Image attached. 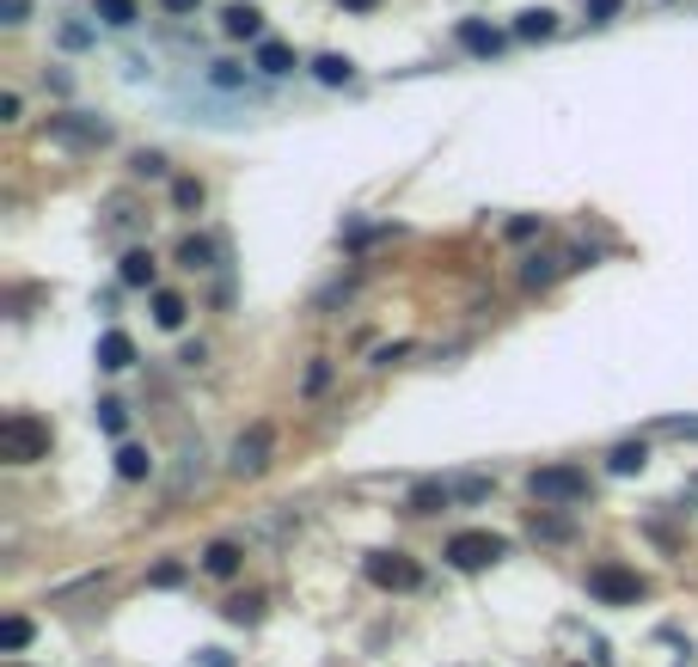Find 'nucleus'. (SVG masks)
<instances>
[{"instance_id":"nucleus-1","label":"nucleus","mask_w":698,"mask_h":667,"mask_svg":"<svg viewBox=\"0 0 698 667\" xmlns=\"http://www.w3.org/2000/svg\"><path fill=\"white\" fill-rule=\"evenodd\" d=\"M0 459H7V466H38V459H50V423L31 417V410H13V417L0 423Z\"/></svg>"},{"instance_id":"nucleus-2","label":"nucleus","mask_w":698,"mask_h":667,"mask_svg":"<svg viewBox=\"0 0 698 667\" xmlns=\"http://www.w3.org/2000/svg\"><path fill=\"white\" fill-rule=\"evenodd\" d=\"M588 594L594 601H606V606H632V601H644V576L625 570V563H594L588 570Z\"/></svg>"},{"instance_id":"nucleus-3","label":"nucleus","mask_w":698,"mask_h":667,"mask_svg":"<svg viewBox=\"0 0 698 667\" xmlns=\"http://www.w3.org/2000/svg\"><path fill=\"white\" fill-rule=\"evenodd\" d=\"M533 497L570 509V502L588 497V471H582V466H540V471H533Z\"/></svg>"},{"instance_id":"nucleus-4","label":"nucleus","mask_w":698,"mask_h":667,"mask_svg":"<svg viewBox=\"0 0 698 667\" xmlns=\"http://www.w3.org/2000/svg\"><path fill=\"white\" fill-rule=\"evenodd\" d=\"M362 570H368L374 588H393V594H405V588H417V582H423L417 557H405V551H368Z\"/></svg>"},{"instance_id":"nucleus-5","label":"nucleus","mask_w":698,"mask_h":667,"mask_svg":"<svg viewBox=\"0 0 698 667\" xmlns=\"http://www.w3.org/2000/svg\"><path fill=\"white\" fill-rule=\"evenodd\" d=\"M502 551H509V545H502L497 533H478V527H466V533L448 539V563H454V570H490Z\"/></svg>"},{"instance_id":"nucleus-6","label":"nucleus","mask_w":698,"mask_h":667,"mask_svg":"<svg viewBox=\"0 0 698 667\" xmlns=\"http://www.w3.org/2000/svg\"><path fill=\"white\" fill-rule=\"evenodd\" d=\"M270 447H277L270 423H251V429L233 441V471H239V478H258V471L270 466Z\"/></svg>"},{"instance_id":"nucleus-7","label":"nucleus","mask_w":698,"mask_h":667,"mask_svg":"<svg viewBox=\"0 0 698 667\" xmlns=\"http://www.w3.org/2000/svg\"><path fill=\"white\" fill-rule=\"evenodd\" d=\"M50 135L55 142H67V147H105L111 142V123H98V117H50Z\"/></svg>"},{"instance_id":"nucleus-8","label":"nucleus","mask_w":698,"mask_h":667,"mask_svg":"<svg viewBox=\"0 0 698 667\" xmlns=\"http://www.w3.org/2000/svg\"><path fill=\"white\" fill-rule=\"evenodd\" d=\"M129 362H135V337L129 331H105V337H98V367H105V374H123Z\"/></svg>"},{"instance_id":"nucleus-9","label":"nucleus","mask_w":698,"mask_h":667,"mask_svg":"<svg viewBox=\"0 0 698 667\" xmlns=\"http://www.w3.org/2000/svg\"><path fill=\"white\" fill-rule=\"evenodd\" d=\"M460 50L466 55H497L502 50V31L485 25V19H460Z\"/></svg>"},{"instance_id":"nucleus-10","label":"nucleus","mask_w":698,"mask_h":667,"mask_svg":"<svg viewBox=\"0 0 698 667\" xmlns=\"http://www.w3.org/2000/svg\"><path fill=\"white\" fill-rule=\"evenodd\" d=\"M221 31L227 38H258V31H264V13H258L251 0H233V7L221 13Z\"/></svg>"},{"instance_id":"nucleus-11","label":"nucleus","mask_w":698,"mask_h":667,"mask_svg":"<svg viewBox=\"0 0 698 667\" xmlns=\"http://www.w3.org/2000/svg\"><path fill=\"white\" fill-rule=\"evenodd\" d=\"M239 563H246V551H239L233 545V539H215V545L209 551H202V570H209V576H239Z\"/></svg>"},{"instance_id":"nucleus-12","label":"nucleus","mask_w":698,"mask_h":667,"mask_svg":"<svg viewBox=\"0 0 698 667\" xmlns=\"http://www.w3.org/2000/svg\"><path fill=\"white\" fill-rule=\"evenodd\" d=\"M154 275H159L154 251H123V289H154Z\"/></svg>"},{"instance_id":"nucleus-13","label":"nucleus","mask_w":698,"mask_h":667,"mask_svg":"<svg viewBox=\"0 0 698 667\" xmlns=\"http://www.w3.org/2000/svg\"><path fill=\"white\" fill-rule=\"evenodd\" d=\"M552 31H558V13H545V7H528V13H514V38L540 43V38H552Z\"/></svg>"},{"instance_id":"nucleus-14","label":"nucleus","mask_w":698,"mask_h":667,"mask_svg":"<svg viewBox=\"0 0 698 667\" xmlns=\"http://www.w3.org/2000/svg\"><path fill=\"white\" fill-rule=\"evenodd\" d=\"M147 471H154V454H147V447H117V478H123V484H142V478H147Z\"/></svg>"},{"instance_id":"nucleus-15","label":"nucleus","mask_w":698,"mask_h":667,"mask_svg":"<svg viewBox=\"0 0 698 667\" xmlns=\"http://www.w3.org/2000/svg\"><path fill=\"white\" fill-rule=\"evenodd\" d=\"M313 74L325 80V86H350V80H356V62H350V55H313Z\"/></svg>"},{"instance_id":"nucleus-16","label":"nucleus","mask_w":698,"mask_h":667,"mask_svg":"<svg viewBox=\"0 0 698 667\" xmlns=\"http://www.w3.org/2000/svg\"><path fill=\"white\" fill-rule=\"evenodd\" d=\"M185 313H190V306H185V294H171V289H159V294H154V325L178 331V325H185Z\"/></svg>"},{"instance_id":"nucleus-17","label":"nucleus","mask_w":698,"mask_h":667,"mask_svg":"<svg viewBox=\"0 0 698 667\" xmlns=\"http://www.w3.org/2000/svg\"><path fill=\"white\" fill-rule=\"evenodd\" d=\"M258 67H264V74H289L294 50H289V43H258Z\"/></svg>"},{"instance_id":"nucleus-18","label":"nucleus","mask_w":698,"mask_h":667,"mask_svg":"<svg viewBox=\"0 0 698 667\" xmlns=\"http://www.w3.org/2000/svg\"><path fill=\"white\" fill-rule=\"evenodd\" d=\"M435 509H448V484H417L410 490V514H435Z\"/></svg>"},{"instance_id":"nucleus-19","label":"nucleus","mask_w":698,"mask_h":667,"mask_svg":"<svg viewBox=\"0 0 698 667\" xmlns=\"http://www.w3.org/2000/svg\"><path fill=\"white\" fill-rule=\"evenodd\" d=\"M25 643H31V618H7V625H0V649H7V655H19V649H25Z\"/></svg>"},{"instance_id":"nucleus-20","label":"nucleus","mask_w":698,"mask_h":667,"mask_svg":"<svg viewBox=\"0 0 698 667\" xmlns=\"http://www.w3.org/2000/svg\"><path fill=\"white\" fill-rule=\"evenodd\" d=\"M93 13L105 25H135V0H93Z\"/></svg>"},{"instance_id":"nucleus-21","label":"nucleus","mask_w":698,"mask_h":667,"mask_svg":"<svg viewBox=\"0 0 698 667\" xmlns=\"http://www.w3.org/2000/svg\"><path fill=\"white\" fill-rule=\"evenodd\" d=\"M227 618H233V625H258V618H264V601H258V594H239V601H227Z\"/></svg>"},{"instance_id":"nucleus-22","label":"nucleus","mask_w":698,"mask_h":667,"mask_svg":"<svg viewBox=\"0 0 698 667\" xmlns=\"http://www.w3.org/2000/svg\"><path fill=\"white\" fill-rule=\"evenodd\" d=\"M209 258H215L209 239H185V246H178V263H185V270H209Z\"/></svg>"},{"instance_id":"nucleus-23","label":"nucleus","mask_w":698,"mask_h":667,"mask_svg":"<svg viewBox=\"0 0 698 667\" xmlns=\"http://www.w3.org/2000/svg\"><path fill=\"white\" fill-rule=\"evenodd\" d=\"M202 197H209L202 178H178V184H171V202H178V209H202Z\"/></svg>"},{"instance_id":"nucleus-24","label":"nucleus","mask_w":698,"mask_h":667,"mask_svg":"<svg viewBox=\"0 0 698 667\" xmlns=\"http://www.w3.org/2000/svg\"><path fill=\"white\" fill-rule=\"evenodd\" d=\"M644 441H625V447H613V471H644Z\"/></svg>"},{"instance_id":"nucleus-25","label":"nucleus","mask_w":698,"mask_h":667,"mask_svg":"<svg viewBox=\"0 0 698 667\" xmlns=\"http://www.w3.org/2000/svg\"><path fill=\"white\" fill-rule=\"evenodd\" d=\"M545 282H558V258H533L528 263V289H545Z\"/></svg>"},{"instance_id":"nucleus-26","label":"nucleus","mask_w":698,"mask_h":667,"mask_svg":"<svg viewBox=\"0 0 698 667\" xmlns=\"http://www.w3.org/2000/svg\"><path fill=\"white\" fill-rule=\"evenodd\" d=\"M98 429H105V435H123V405H117V398H105V405H98Z\"/></svg>"},{"instance_id":"nucleus-27","label":"nucleus","mask_w":698,"mask_h":667,"mask_svg":"<svg viewBox=\"0 0 698 667\" xmlns=\"http://www.w3.org/2000/svg\"><path fill=\"white\" fill-rule=\"evenodd\" d=\"M135 178H166V159L159 154H135Z\"/></svg>"},{"instance_id":"nucleus-28","label":"nucleus","mask_w":698,"mask_h":667,"mask_svg":"<svg viewBox=\"0 0 698 667\" xmlns=\"http://www.w3.org/2000/svg\"><path fill=\"white\" fill-rule=\"evenodd\" d=\"M171 582H185V563H159L154 570V588H171Z\"/></svg>"},{"instance_id":"nucleus-29","label":"nucleus","mask_w":698,"mask_h":667,"mask_svg":"<svg viewBox=\"0 0 698 667\" xmlns=\"http://www.w3.org/2000/svg\"><path fill=\"white\" fill-rule=\"evenodd\" d=\"M588 13H594V25H606V19L619 13V0H588Z\"/></svg>"},{"instance_id":"nucleus-30","label":"nucleus","mask_w":698,"mask_h":667,"mask_svg":"<svg viewBox=\"0 0 698 667\" xmlns=\"http://www.w3.org/2000/svg\"><path fill=\"white\" fill-rule=\"evenodd\" d=\"M0 13H7V25H25V0H0Z\"/></svg>"},{"instance_id":"nucleus-31","label":"nucleus","mask_w":698,"mask_h":667,"mask_svg":"<svg viewBox=\"0 0 698 667\" xmlns=\"http://www.w3.org/2000/svg\"><path fill=\"white\" fill-rule=\"evenodd\" d=\"M509 233L514 239H533V233H540V221H533V215H521V221H509Z\"/></svg>"},{"instance_id":"nucleus-32","label":"nucleus","mask_w":698,"mask_h":667,"mask_svg":"<svg viewBox=\"0 0 698 667\" xmlns=\"http://www.w3.org/2000/svg\"><path fill=\"white\" fill-rule=\"evenodd\" d=\"M343 7H350V13H374V7H381V0H343Z\"/></svg>"},{"instance_id":"nucleus-33","label":"nucleus","mask_w":698,"mask_h":667,"mask_svg":"<svg viewBox=\"0 0 698 667\" xmlns=\"http://www.w3.org/2000/svg\"><path fill=\"white\" fill-rule=\"evenodd\" d=\"M190 7H197V0H166V13H190Z\"/></svg>"}]
</instances>
